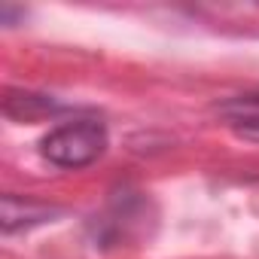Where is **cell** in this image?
I'll list each match as a JSON object with an SVG mask.
<instances>
[{
  "mask_svg": "<svg viewBox=\"0 0 259 259\" xmlns=\"http://www.w3.org/2000/svg\"><path fill=\"white\" fill-rule=\"evenodd\" d=\"M217 113L229 122V128L238 138L259 144V92L229 98V101L217 104Z\"/></svg>",
  "mask_w": 259,
  "mask_h": 259,
  "instance_id": "obj_3",
  "label": "cell"
},
{
  "mask_svg": "<svg viewBox=\"0 0 259 259\" xmlns=\"http://www.w3.org/2000/svg\"><path fill=\"white\" fill-rule=\"evenodd\" d=\"M4 113L16 122H34V119H43V116L64 113V104L52 101L49 95H37V92H7Z\"/></svg>",
  "mask_w": 259,
  "mask_h": 259,
  "instance_id": "obj_4",
  "label": "cell"
},
{
  "mask_svg": "<svg viewBox=\"0 0 259 259\" xmlns=\"http://www.w3.org/2000/svg\"><path fill=\"white\" fill-rule=\"evenodd\" d=\"M61 217V207L43 204L34 198H19V195H4V232L13 235L19 229H34L43 223H52Z\"/></svg>",
  "mask_w": 259,
  "mask_h": 259,
  "instance_id": "obj_2",
  "label": "cell"
},
{
  "mask_svg": "<svg viewBox=\"0 0 259 259\" xmlns=\"http://www.w3.org/2000/svg\"><path fill=\"white\" fill-rule=\"evenodd\" d=\"M107 150V125L101 119H73L64 125H55L40 141V153L55 168H85L98 162Z\"/></svg>",
  "mask_w": 259,
  "mask_h": 259,
  "instance_id": "obj_1",
  "label": "cell"
}]
</instances>
